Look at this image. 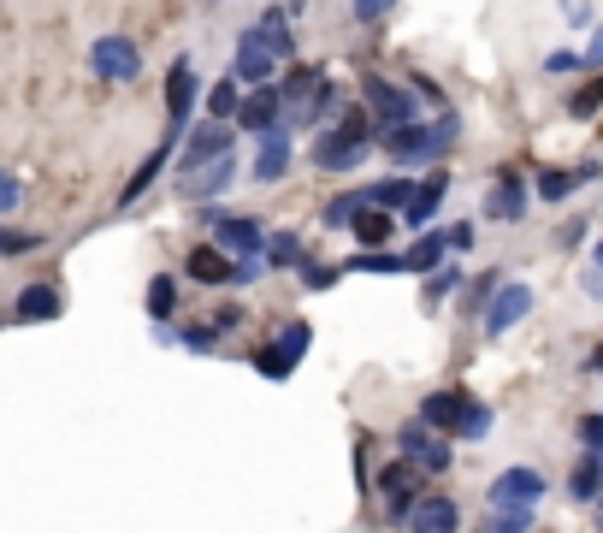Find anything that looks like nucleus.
<instances>
[{"label": "nucleus", "mask_w": 603, "mask_h": 533, "mask_svg": "<svg viewBox=\"0 0 603 533\" xmlns=\"http://www.w3.org/2000/svg\"><path fill=\"white\" fill-rule=\"evenodd\" d=\"M491 433V409L485 403H467V421H462V439H485Z\"/></svg>", "instance_id": "c9c22d12"}, {"label": "nucleus", "mask_w": 603, "mask_h": 533, "mask_svg": "<svg viewBox=\"0 0 603 533\" xmlns=\"http://www.w3.org/2000/svg\"><path fill=\"white\" fill-rule=\"evenodd\" d=\"M444 250H450V237H420L415 250H408V267H420V273H432L438 262H444Z\"/></svg>", "instance_id": "7c9ffc66"}, {"label": "nucleus", "mask_w": 603, "mask_h": 533, "mask_svg": "<svg viewBox=\"0 0 603 533\" xmlns=\"http://www.w3.org/2000/svg\"><path fill=\"white\" fill-rule=\"evenodd\" d=\"M278 113H285V90H255V95L243 101V113H237V131H248V137L285 131V125H278Z\"/></svg>", "instance_id": "f8f14e48"}, {"label": "nucleus", "mask_w": 603, "mask_h": 533, "mask_svg": "<svg viewBox=\"0 0 603 533\" xmlns=\"http://www.w3.org/2000/svg\"><path fill=\"white\" fill-rule=\"evenodd\" d=\"M272 71H278V54L272 42L260 36V24L237 42V54H231V78L237 83H255V90H272Z\"/></svg>", "instance_id": "20e7f679"}, {"label": "nucleus", "mask_w": 603, "mask_h": 533, "mask_svg": "<svg viewBox=\"0 0 603 533\" xmlns=\"http://www.w3.org/2000/svg\"><path fill=\"white\" fill-rule=\"evenodd\" d=\"M12 314H19V321H54V314H60V291H54V285H24V291L12 297Z\"/></svg>", "instance_id": "412c9836"}, {"label": "nucleus", "mask_w": 603, "mask_h": 533, "mask_svg": "<svg viewBox=\"0 0 603 533\" xmlns=\"http://www.w3.org/2000/svg\"><path fill=\"white\" fill-rule=\"evenodd\" d=\"M408 533H462V515L450 498H420V510L408 515Z\"/></svg>", "instance_id": "f3484780"}, {"label": "nucleus", "mask_w": 603, "mask_h": 533, "mask_svg": "<svg viewBox=\"0 0 603 533\" xmlns=\"http://www.w3.org/2000/svg\"><path fill=\"white\" fill-rule=\"evenodd\" d=\"M598 267H603V243H598Z\"/></svg>", "instance_id": "49530a36"}, {"label": "nucleus", "mask_w": 603, "mask_h": 533, "mask_svg": "<svg viewBox=\"0 0 603 533\" xmlns=\"http://www.w3.org/2000/svg\"><path fill=\"white\" fill-rule=\"evenodd\" d=\"M538 498H544V474L538 468H503L491 480V503H497V510H533Z\"/></svg>", "instance_id": "9d476101"}, {"label": "nucleus", "mask_w": 603, "mask_h": 533, "mask_svg": "<svg viewBox=\"0 0 603 533\" xmlns=\"http://www.w3.org/2000/svg\"><path fill=\"white\" fill-rule=\"evenodd\" d=\"M526 309H533V291H526L521 279H509L503 291H497V302H491V309H485V333H509V326L521 321Z\"/></svg>", "instance_id": "4468645a"}, {"label": "nucleus", "mask_w": 603, "mask_h": 533, "mask_svg": "<svg viewBox=\"0 0 603 533\" xmlns=\"http://www.w3.org/2000/svg\"><path fill=\"white\" fill-rule=\"evenodd\" d=\"M349 267H356V273H403L408 255H385V250H379V255H356Z\"/></svg>", "instance_id": "72a5a7b5"}, {"label": "nucleus", "mask_w": 603, "mask_h": 533, "mask_svg": "<svg viewBox=\"0 0 603 533\" xmlns=\"http://www.w3.org/2000/svg\"><path fill=\"white\" fill-rule=\"evenodd\" d=\"M415 196H420L415 178H385V184H373V208H385V213H391V208L408 213V208H415Z\"/></svg>", "instance_id": "393cba45"}, {"label": "nucleus", "mask_w": 603, "mask_h": 533, "mask_svg": "<svg viewBox=\"0 0 603 533\" xmlns=\"http://www.w3.org/2000/svg\"><path fill=\"white\" fill-rule=\"evenodd\" d=\"M467 403H474V397H462V392H426L420 397V421L432 427V433H462Z\"/></svg>", "instance_id": "ddd939ff"}, {"label": "nucleus", "mask_w": 603, "mask_h": 533, "mask_svg": "<svg viewBox=\"0 0 603 533\" xmlns=\"http://www.w3.org/2000/svg\"><path fill=\"white\" fill-rule=\"evenodd\" d=\"M503 273H479V279L474 285H467V309H491V302H497V291H503Z\"/></svg>", "instance_id": "c756f323"}, {"label": "nucleus", "mask_w": 603, "mask_h": 533, "mask_svg": "<svg viewBox=\"0 0 603 533\" xmlns=\"http://www.w3.org/2000/svg\"><path fill=\"white\" fill-rule=\"evenodd\" d=\"M444 196H450V178H444V172H426V184H420L415 208H408V225H426L438 208H444Z\"/></svg>", "instance_id": "5701e85b"}, {"label": "nucleus", "mask_w": 603, "mask_h": 533, "mask_svg": "<svg viewBox=\"0 0 603 533\" xmlns=\"http://www.w3.org/2000/svg\"><path fill=\"white\" fill-rule=\"evenodd\" d=\"M533 528V510H497L491 522H479V533H526Z\"/></svg>", "instance_id": "2f4dec72"}, {"label": "nucleus", "mask_w": 603, "mask_h": 533, "mask_svg": "<svg viewBox=\"0 0 603 533\" xmlns=\"http://www.w3.org/2000/svg\"><path fill=\"white\" fill-rule=\"evenodd\" d=\"M237 326H243V309H219V314H213V333H219V338L237 333Z\"/></svg>", "instance_id": "58836bf2"}, {"label": "nucleus", "mask_w": 603, "mask_h": 533, "mask_svg": "<svg viewBox=\"0 0 603 533\" xmlns=\"http://www.w3.org/2000/svg\"><path fill=\"white\" fill-rule=\"evenodd\" d=\"M479 232H474V220H462V225H450V250H467Z\"/></svg>", "instance_id": "ea45409f"}, {"label": "nucleus", "mask_w": 603, "mask_h": 533, "mask_svg": "<svg viewBox=\"0 0 603 533\" xmlns=\"http://www.w3.org/2000/svg\"><path fill=\"white\" fill-rule=\"evenodd\" d=\"M379 498H385V522H403L420 510L426 498V474L415 463H396V468H379Z\"/></svg>", "instance_id": "7ed1b4c3"}, {"label": "nucleus", "mask_w": 603, "mask_h": 533, "mask_svg": "<svg viewBox=\"0 0 603 533\" xmlns=\"http://www.w3.org/2000/svg\"><path fill=\"white\" fill-rule=\"evenodd\" d=\"M332 279H337L332 267H302V285H308V291H332Z\"/></svg>", "instance_id": "4c0bfd02"}, {"label": "nucleus", "mask_w": 603, "mask_h": 533, "mask_svg": "<svg viewBox=\"0 0 603 533\" xmlns=\"http://www.w3.org/2000/svg\"><path fill=\"white\" fill-rule=\"evenodd\" d=\"M189 101H196V66H189V60H172V78H166V113H172V137L184 131V119H189Z\"/></svg>", "instance_id": "2eb2a0df"}, {"label": "nucleus", "mask_w": 603, "mask_h": 533, "mask_svg": "<svg viewBox=\"0 0 603 533\" xmlns=\"http://www.w3.org/2000/svg\"><path fill=\"white\" fill-rule=\"evenodd\" d=\"M592 172H598V166H580V172H544V178H538V196H544V201H563L568 190H580V178H592Z\"/></svg>", "instance_id": "bb28decb"}, {"label": "nucleus", "mask_w": 603, "mask_h": 533, "mask_svg": "<svg viewBox=\"0 0 603 533\" xmlns=\"http://www.w3.org/2000/svg\"><path fill=\"white\" fill-rule=\"evenodd\" d=\"M213 326H196V333H184V344H189V350H213Z\"/></svg>", "instance_id": "79ce46f5"}, {"label": "nucleus", "mask_w": 603, "mask_h": 533, "mask_svg": "<svg viewBox=\"0 0 603 533\" xmlns=\"http://www.w3.org/2000/svg\"><path fill=\"white\" fill-rule=\"evenodd\" d=\"M225 154H237L231 149V125H196L184 142V154H178V178H189V172H201V166H213V161H225Z\"/></svg>", "instance_id": "0eeeda50"}, {"label": "nucleus", "mask_w": 603, "mask_h": 533, "mask_svg": "<svg viewBox=\"0 0 603 533\" xmlns=\"http://www.w3.org/2000/svg\"><path fill=\"white\" fill-rule=\"evenodd\" d=\"M172 142H178V137H160V149H154V154H149V161H142V166H137V178H130V184H125V196H119V201H125V208H130V201H137L142 190H149V184H154V172H160V166H166V154H172Z\"/></svg>", "instance_id": "a878e982"}, {"label": "nucleus", "mask_w": 603, "mask_h": 533, "mask_svg": "<svg viewBox=\"0 0 603 533\" xmlns=\"http://www.w3.org/2000/svg\"><path fill=\"white\" fill-rule=\"evenodd\" d=\"M450 285H455V273H450V267H444V273H432V285H426V302H438V297L450 291Z\"/></svg>", "instance_id": "a19ab883"}, {"label": "nucleus", "mask_w": 603, "mask_h": 533, "mask_svg": "<svg viewBox=\"0 0 603 533\" xmlns=\"http://www.w3.org/2000/svg\"><path fill=\"white\" fill-rule=\"evenodd\" d=\"M367 113H373L385 131H408V125H415V90L373 78V83H367Z\"/></svg>", "instance_id": "423d86ee"}, {"label": "nucleus", "mask_w": 603, "mask_h": 533, "mask_svg": "<svg viewBox=\"0 0 603 533\" xmlns=\"http://www.w3.org/2000/svg\"><path fill=\"white\" fill-rule=\"evenodd\" d=\"M267 262H272V267H297V262H302V237L278 232V237L267 243Z\"/></svg>", "instance_id": "473e14b6"}, {"label": "nucleus", "mask_w": 603, "mask_h": 533, "mask_svg": "<svg viewBox=\"0 0 603 533\" xmlns=\"http://www.w3.org/2000/svg\"><path fill=\"white\" fill-rule=\"evenodd\" d=\"M42 243H48V237L19 232V225H12V232H0V255H31V250H42Z\"/></svg>", "instance_id": "f704fd0d"}, {"label": "nucleus", "mask_w": 603, "mask_h": 533, "mask_svg": "<svg viewBox=\"0 0 603 533\" xmlns=\"http://www.w3.org/2000/svg\"><path fill=\"white\" fill-rule=\"evenodd\" d=\"M598 528H603V498H598Z\"/></svg>", "instance_id": "a18cd8bd"}, {"label": "nucleus", "mask_w": 603, "mask_h": 533, "mask_svg": "<svg viewBox=\"0 0 603 533\" xmlns=\"http://www.w3.org/2000/svg\"><path fill=\"white\" fill-rule=\"evenodd\" d=\"M349 232L361 237V255H379V250L391 243V232H396V225H391V213H385V208H367L361 220L349 225Z\"/></svg>", "instance_id": "4be33fe9"}, {"label": "nucleus", "mask_w": 603, "mask_h": 533, "mask_svg": "<svg viewBox=\"0 0 603 533\" xmlns=\"http://www.w3.org/2000/svg\"><path fill=\"white\" fill-rule=\"evenodd\" d=\"M231 178H237V154H225V161H213V166H201V172H189V178H178V190H184L189 201H208V196L225 190Z\"/></svg>", "instance_id": "dca6fc26"}, {"label": "nucleus", "mask_w": 603, "mask_h": 533, "mask_svg": "<svg viewBox=\"0 0 603 533\" xmlns=\"http://www.w3.org/2000/svg\"><path fill=\"white\" fill-rule=\"evenodd\" d=\"M455 131H462V125H455V113H438L432 125H408V131H391V137H379L385 142V154L391 161H438V154L444 149H455Z\"/></svg>", "instance_id": "f03ea898"}, {"label": "nucleus", "mask_w": 603, "mask_h": 533, "mask_svg": "<svg viewBox=\"0 0 603 533\" xmlns=\"http://www.w3.org/2000/svg\"><path fill=\"white\" fill-rule=\"evenodd\" d=\"M592 373H598V380H603V344H598V350H592Z\"/></svg>", "instance_id": "c03bdc74"}, {"label": "nucleus", "mask_w": 603, "mask_h": 533, "mask_svg": "<svg viewBox=\"0 0 603 533\" xmlns=\"http://www.w3.org/2000/svg\"><path fill=\"white\" fill-rule=\"evenodd\" d=\"M172 309H178V279L160 273V279L149 285V314H154V321H172Z\"/></svg>", "instance_id": "cd10ccee"}, {"label": "nucleus", "mask_w": 603, "mask_h": 533, "mask_svg": "<svg viewBox=\"0 0 603 533\" xmlns=\"http://www.w3.org/2000/svg\"><path fill=\"white\" fill-rule=\"evenodd\" d=\"M568 498H580V503L603 498V456H580V468H573V480H568Z\"/></svg>", "instance_id": "b1692460"}, {"label": "nucleus", "mask_w": 603, "mask_h": 533, "mask_svg": "<svg viewBox=\"0 0 603 533\" xmlns=\"http://www.w3.org/2000/svg\"><path fill=\"white\" fill-rule=\"evenodd\" d=\"M189 279L196 285H243V262H231L219 243H196L189 250Z\"/></svg>", "instance_id": "9b49d317"}, {"label": "nucleus", "mask_w": 603, "mask_h": 533, "mask_svg": "<svg viewBox=\"0 0 603 533\" xmlns=\"http://www.w3.org/2000/svg\"><path fill=\"white\" fill-rule=\"evenodd\" d=\"M90 66H95V78H107V83H130V78H142V48L130 36H101L90 48Z\"/></svg>", "instance_id": "39448f33"}, {"label": "nucleus", "mask_w": 603, "mask_h": 533, "mask_svg": "<svg viewBox=\"0 0 603 533\" xmlns=\"http://www.w3.org/2000/svg\"><path fill=\"white\" fill-rule=\"evenodd\" d=\"M290 172V131H272L260 137V154H255V178L260 184H278Z\"/></svg>", "instance_id": "aec40b11"}, {"label": "nucleus", "mask_w": 603, "mask_h": 533, "mask_svg": "<svg viewBox=\"0 0 603 533\" xmlns=\"http://www.w3.org/2000/svg\"><path fill=\"white\" fill-rule=\"evenodd\" d=\"M208 113H213V125H225L231 113H243V101H237V78H231V71H225V83H213Z\"/></svg>", "instance_id": "c85d7f7f"}, {"label": "nucleus", "mask_w": 603, "mask_h": 533, "mask_svg": "<svg viewBox=\"0 0 603 533\" xmlns=\"http://www.w3.org/2000/svg\"><path fill=\"white\" fill-rule=\"evenodd\" d=\"M12 208H19V178L0 184V213H12Z\"/></svg>", "instance_id": "37998d69"}, {"label": "nucleus", "mask_w": 603, "mask_h": 533, "mask_svg": "<svg viewBox=\"0 0 603 533\" xmlns=\"http://www.w3.org/2000/svg\"><path fill=\"white\" fill-rule=\"evenodd\" d=\"M260 243H267V232H260L255 213H237V220H219V250H237V255H255Z\"/></svg>", "instance_id": "6ab92c4d"}, {"label": "nucleus", "mask_w": 603, "mask_h": 533, "mask_svg": "<svg viewBox=\"0 0 603 533\" xmlns=\"http://www.w3.org/2000/svg\"><path fill=\"white\" fill-rule=\"evenodd\" d=\"M308 344H314V333H308V321H290L285 333H278V344H267V350L255 356V368L267 373V380H290V368L308 356Z\"/></svg>", "instance_id": "6e6552de"}, {"label": "nucleus", "mask_w": 603, "mask_h": 533, "mask_svg": "<svg viewBox=\"0 0 603 533\" xmlns=\"http://www.w3.org/2000/svg\"><path fill=\"white\" fill-rule=\"evenodd\" d=\"M367 149H373V113H367V107H349L344 119H337L332 131L314 142V166H320V172H349V166L367 161Z\"/></svg>", "instance_id": "f257e3e1"}, {"label": "nucleus", "mask_w": 603, "mask_h": 533, "mask_svg": "<svg viewBox=\"0 0 603 533\" xmlns=\"http://www.w3.org/2000/svg\"><path fill=\"white\" fill-rule=\"evenodd\" d=\"M485 213H491V220H521L526 213V184L514 178V172H503V178L491 184V196H485Z\"/></svg>", "instance_id": "a211bd4d"}, {"label": "nucleus", "mask_w": 603, "mask_h": 533, "mask_svg": "<svg viewBox=\"0 0 603 533\" xmlns=\"http://www.w3.org/2000/svg\"><path fill=\"white\" fill-rule=\"evenodd\" d=\"M580 444H585V456H603V415H585L580 421Z\"/></svg>", "instance_id": "e433bc0d"}, {"label": "nucleus", "mask_w": 603, "mask_h": 533, "mask_svg": "<svg viewBox=\"0 0 603 533\" xmlns=\"http://www.w3.org/2000/svg\"><path fill=\"white\" fill-rule=\"evenodd\" d=\"M396 451H403V463H415L420 474H444L450 468V444L432 433V427L408 421L403 433H396Z\"/></svg>", "instance_id": "1a4fd4ad"}]
</instances>
